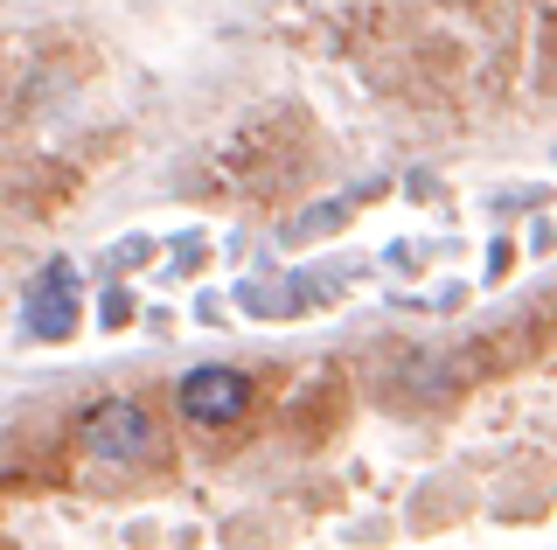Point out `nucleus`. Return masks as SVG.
Instances as JSON below:
<instances>
[{"mask_svg":"<svg viewBox=\"0 0 557 550\" xmlns=\"http://www.w3.org/2000/svg\"><path fill=\"white\" fill-rule=\"evenodd\" d=\"M153 411L139 398H104L91 418H84V453L104 460V467H133V460L153 453Z\"/></svg>","mask_w":557,"mask_h":550,"instance_id":"1","label":"nucleus"},{"mask_svg":"<svg viewBox=\"0 0 557 550\" xmlns=\"http://www.w3.org/2000/svg\"><path fill=\"white\" fill-rule=\"evenodd\" d=\"M174 398H182V418H196V425H231L251 411V376L244 370H223V363H202V370H188L182 384H174Z\"/></svg>","mask_w":557,"mask_h":550,"instance_id":"2","label":"nucleus"},{"mask_svg":"<svg viewBox=\"0 0 557 550\" xmlns=\"http://www.w3.org/2000/svg\"><path fill=\"white\" fill-rule=\"evenodd\" d=\"M22 328H28V341H70L77 335V265H70V258H57V265L28 286Z\"/></svg>","mask_w":557,"mask_h":550,"instance_id":"3","label":"nucleus"},{"mask_svg":"<svg viewBox=\"0 0 557 550\" xmlns=\"http://www.w3.org/2000/svg\"><path fill=\"white\" fill-rule=\"evenodd\" d=\"M98 314H104V328H119V321L133 314V300H126V293H104V307H98Z\"/></svg>","mask_w":557,"mask_h":550,"instance_id":"4","label":"nucleus"}]
</instances>
